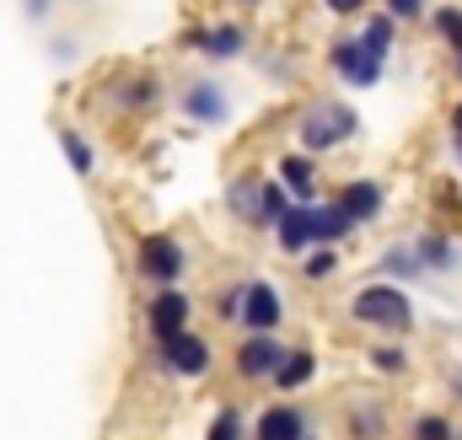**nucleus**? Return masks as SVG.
Returning a JSON list of instances; mask_svg holds the SVG:
<instances>
[{"instance_id": "6", "label": "nucleus", "mask_w": 462, "mask_h": 440, "mask_svg": "<svg viewBox=\"0 0 462 440\" xmlns=\"http://www.w3.org/2000/svg\"><path fill=\"white\" fill-rule=\"evenodd\" d=\"M189 312H194V301L183 296V290H162V296H151V307H145V328L156 344H167V338H178V333L189 328Z\"/></svg>"}, {"instance_id": "18", "label": "nucleus", "mask_w": 462, "mask_h": 440, "mask_svg": "<svg viewBox=\"0 0 462 440\" xmlns=\"http://www.w3.org/2000/svg\"><path fill=\"white\" fill-rule=\"evenodd\" d=\"M242 49H247V32H242V27H210V32H205V54H216V60H231V54H242Z\"/></svg>"}, {"instance_id": "5", "label": "nucleus", "mask_w": 462, "mask_h": 440, "mask_svg": "<svg viewBox=\"0 0 462 440\" xmlns=\"http://www.w3.org/2000/svg\"><path fill=\"white\" fill-rule=\"evenodd\" d=\"M285 344L274 338V333H253L242 349H236V371L247 376V381H274L280 376V365H285Z\"/></svg>"}, {"instance_id": "27", "label": "nucleus", "mask_w": 462, "mask_h": 440, "mask_svg": "<svg viewBox=\"0 0 462 440\" xmlns=\"http://www.w3.org/2000/svg\"><path fill=\"white\" fill-rule=\"evenodd\" d=\"M301 269H307V280H328V274H334V269H339V258H334V252H323V247H318V252H312V258H307V263H301Z\"/></svg>"}, {"instance_id": "24", "label": "nucleus", "mask_w": 462, "mask_h": 440, "mask_svg": "<svg viewBox=\"0 0 462 440\" xmlns=\"http://www.w3.org/2000/svg\"><path fill=\"white\" fill-rule=\"evenodd\" d=\"M414 440H457V430L441 414H425V419H414Z\"/></svg>"}, {"instance_id": "22", "label": "nucleus", "mask_w": 462, "mask_h": 440, "mask_svg": "<svg viewBox=\"0 0 462 440\" xmlns=\"http://www.w3.org/2000/svg\"><path fill=\"white\" fill-rule=\"evenodd\" d=\"M436 32H441V38L462 54V11H457V5H441V11H436Z\"/></svg>"}, {"instance_id": "10", "label": "nucleus", "mask_w": 462, "mask_h": 440, "mask_svg": "<svg viewBox=\"0 0 462 440\" xmlns=\"http://www.w3.org/2000/svg\"><path fill=\"white\" fill-rule=\"evenodd\" d=\"M258 440H307V419L296 408H263L258 414Z\"/></svg>"}, {"instance_id": "20", "label": "nucleus", "mask_w": 462, "mask_h": 440, "mask_svg": "<svg viewBox=\"0 0 462 440\" xmlns=\"http://www.w3.org/2000/svg\"><path fill=\"white\" fill-rule=\"evenodd\" d=\"M420 269H425L420 252H409V247H393V252H387V274H393V280H414Z\"/></svg>"}, {"instance_id": "33", "label": "nucleus", "mask_w": 462, "mask_h": 440, "mask_svg": "<svg viewBox=\"0 0 462 440\" xmlns=\"http://www.w3.org/2000/svg\"><path fill=\"white\" fill-rule=\"evenodd\" d=\"M457 76H462V54H457Z\"/></svg>"}, {"instance_id": "15", "label": "nucleus", "mask_w": 462, "mask_h": 440, "mask_svg": "<svg viewBox=\"0 0 462 440\" xmlns=\"http://www.w3.org/2000/svg\"><path fill=\"white\" fill-rule=\"evenodd\" d=\"M312 376H318V360H312L307 349H291V354H285V365H280V376H274V387H285V392H301Z\"/></svg>"}, {"instance_id": "32", "label": "nucleus", "mask_w": 462, "mask_h": 440, "mask_svg": "<svg viewBox=\"0 0 462 440\" xmlns=\"http://www.w3.org/2000/svg\"><path fill=\"white\" fill-rule=\"evenodd\" d=\"M452 134H457V140H462V103H457V108H452Z\"/></svg>"}, {"instance_id": "26", "label": "nucleus", "mask_w": 462, "mask_h": 440, "mask_svg": "<svg viewBox=\"0 0 462 440\" xmlns=\"http://www.w3.org/2000/svg\"><path fill=\"white\" fill-rule=\"evenodd\" d=\"M65 151H70V167H76V172H92V151H87V140H81V134H70V129H65Z\"/></svg>"}, {"instance_id": "13", "label": "nucleus", "mask_w": 462, "mask_h": 440, "mask_svg": "<svg viewBox=\"0 0 462 440\" xmlns=\"http://www.w3.org/2000/svg\"><path fill=\"white\" fill-rule=\"evenodd\" d=\"M339 205H345L355 220H376V215H382V188H376L371 178H360V183H345Z\"/></svg>"}, {"instance_id": "28", "label": "nucleus", "mask_w": 462, "mask_h": 440, "mask_svg": "<svg viewBox=\"0 0 462 440\" xmlns=\"http://www.w3.org/2000/svg\"><path fill=\"white\" fill-rule=\"evenodd\" d=\"M371 360H376V371H393V376H398V371H409V354H403V349H376Z\"/></svg>"}, {"instance_id": "12", "label": "nucleus", "mask_w": 462, "mask_h": 440, "mask_svg": "<svg viewBox=\"0 0 462 440\" xmlns=\"http://www.w3.org/2000/svg\"><path fill=\"white\" fill-rule=\"evenodd\" d=\"M349 225H355V215H349L345 205L334 199V205H312V242H339V236H349Z\"/></svg>"}, {"instance_id": "25", "label": "nucleus", "mask_w": 462, "mask_h": 440, "mask_svg": "<svg viewBox=\"0 0 462 440\" xmlns=\"http://www.w3.org/2000/svg\"><path fill=\"white\" fill-rule=\"evenodd\" d=\"M365 43H371L376 54H387V49H393V16H376V22L365 27Z\"/></svg>"}, {"instance_id": "21", "label": "nucleus", "mask_w": 462, "mask_h": 440, "mask_svg": "<svg viewBox=\"0 0 462 440\" xmlns=\"http://www.w3.org/2000/svg\"><path fill=\"white\" fill-rule=\"evenodd\" d=\"M291 210V194L285 183H263V225H280V215Z\"/></svg>"}, {"instance_id": "2", "label": "nucleus", "mask_w": 462, "mask_h": 440, "mask_svg": "<svg viewBox=\"0 0 462 440\" xmlns=\"http://www.w3.org/2000/svg\"><path fill=\"white\" fill-rule=\"evenodd\" d=\"M183 269H189V252H183V242H178V236H162V231L140 236V274H145V280L172 285Z\"/></svg>"}, {"instance_id": "17", "label": "nucleus", "mask_w": 462, "mask_h": 440, "mask_svg": "<svg viewBox=\"0 0 462 440\" xmlns=\"http://www.w3.org/2000/svg\"><path fill=\"white\" fill-rule=\"evenodd\" d=\"M231 210L242 220H258L263 225V183H253V178H242V183H231Z\"/></svg>"}, {"instance_id": "35", "label": "nucleus", "mask_w": 462, "mask_h": 440, "mask_svg": "<svg viewBox=\"0 0 462 440\" xmlns=\"http://www.w3.org/2000/svg\"><path fill=\"white\" fill-rule=\"evenodd\" d=\"M307 440H312V435H307Z\"/></svg>"}, {"instance_id": "29", "label": "nucleus", "mask_w": 462, "mask_h": 440, "mask_svg": "<svg viewBox=\"0 0 462 440\" xmlns=\"http://www.w3.org/2000/svg\"><path fill=\"white\" fill-rule=\"evenodd\" d=\"M242 296H247V290H221L216 312H221V317H242Z\"/></svg>"}, {"instance_id": "30", "label": "nucleus", "mask_w": 462, "mask_h": 440, "mask_svg": "<svg viewBox=\"0 0 462 440\" xmlns=\"http://www.w3.org/2000/svg\"><path fill=\"white\" fill-rule=\"evenodd\" d=\"M393 5V16H420V0H387Z\"/></svg>"}, {"instance_id": "31", "label": "nucleus", "mask_w": 462, "mask_h": 440, "mask_svg": "<svg viewBox=\"0 0 462 440\" xmlns=\"http://www.w3.org/2000/svg\"><path fill=\"white\" fill-rule=\"evenodd\" d=\"M360 5H365V0H328V11H339V16H355Z\"/></svg>"}, {"instance_id": "14", "label": "nucleus", "mask_w": 462, "mask_h": 440, "mask_svg": "<svg viewBox=\"0 0 462 440\" xmlns=\"http://www.w3.org/2000/svg\"><path fill=\"white\" fill-rule=\"evenodd\" d=\"M280 178H285V188H291L301 205H312V194H318V172H312L307 156H285V161H280Z\"/></svg>"}, {"instance_id": "8", "label": "nucleus", "mask_w": 462, "mask_h": 440, "mask_svg": "<svg viewBox=\"0 0 462 440\" xmlns=\"http://www.w3.org/2000/svg\"><path fill=\"white\" fill-rule=\"evenodd\" d=\"M280 317H285V307H280V290L274 285H247V296H242V323L253 333H274L280 328Z\"/></svg>"}, {"instance_id": "34", "label": "nucleus", "mask_w": 462, "mask_h": 440, "mask_svg": "<svg viewBox=\"0 0 462 440\" xmlns=\"http://www.w3.org/2000/svg\"><path fill=\"white\" fill-rule=\"evenodd\" d=\"M457 151H462V140H457Z\"/></svg>"}, {"instance_id": "7", "label": "nucleus", "mask_w": 462, "mask_h": 440, "mask_svg": "<svg viewBox=\"0 0 462 440\" xmlns=\"http://www.w3.org/2000/svg\"><path fill=\"white\" fill-rule=\"evenodd\" d=\"M162 360H167V371H178V376H205L210 371V344L199 338V333H178V338H167L162 344Z\"/></svg>"}, {"instance_id": "4", "label": "nucleus", "mask_w": 462, "mask_h": 440, "mask_svg": "<svg viewBox=\"0 0 462 440\" xmlns=\"http://www.w3.org/2000/svg\"><path fill=\"white\" fill-rule=\"evenodd\" d=\"M382 60L387 54H376L365 38H339L334 43V70L345 76L349 87H376L382 81Z\"/></svg>"}, {"instance_id": "9", "label": "nucleus", "mask_w": 462, "mask_h": 440, "mask_svg": "<svg viewBox=\"0 0 462 440\" xmlns=\"http://www.w3.org/2000/svg\"><path fill=\"white\" fill-rule=\"evenodd\" d=\"M183 113H189V124H221V118H226V92H221L216 81H189Z\"/></svg>"}, {"instance_id": "3", "label": "nucleus", "mask_w": 462, "mask_h": 440, "mask_svg": "<svg viewBox=\"0 0 462 440\" xmlns=\"http://www.w3.org/2000/svg\"><path fill=\"white\" fill-rule=\"evenodd\" d=\"M360 129V118L349 108H339V103H318V108L307 113V124H301V145L307 151H328V145H339V140H349Z\"/></svg>"}, {"instance_id": "11", "label": "nucleus", "mask_w": 462, "mask_h": 440, "mask_svg": "<svg viewBox=\"0 0 462 440\" xmlns=\"http://www.w3.org/2000/svg\"><path fill=\"white\" fill-rule=\"evenodd\" d=\"M274 231H280V247L285 252H307V242H312V205H291Z\"/></svg>"}, {"instance_id": "16", "label": "nucleus", "mask_w": 462, "mask_h": 440, "mask_svg": "<svg viewBox=\"0 0 462 440\" xmlns=\"http://www.w3.org/2000/svg\"><path fill=\"white\" fill-rule=\"evenodd\" d=\"M349 435L355 440H382L387 435V425H382V403H349Z\"/></svg>"}, {"instance_id": "19", "label": "nucleus", "mask_w": 462, "mask_h": 440, "mask_svg": "<svg viewBox=\"0 0 462 440\" xmlns=\"http://www.w3.org/2000/svg\"><path fill=\"white\" fill-rule=\"evenodd\" d=\"M420 258H425V269H457V247H452V236H441V231H430V236L420 242Z\"/></svg>"}, {"instance_id": "23", "label": "nucleus", "mask_w": 462, "mask_h": 440, "mask_svg": "<svg viewBox=\"0 0 462 440\" xmlns=\"http://www.w3.org/2000/svg\"><path fill=\"white\" fill-rule=\"evenodd\" d=\"M205 440H242V414H236V408H221V414L210 419V435Z\"/></svg>"}, {"instance_id": "1", "label": "nucleus", "mask_w": 462, "mask_h": 440, "mask_svg": "<svg viewBox=\"0 0 462 440\" xmlns=\"http://www.w3.org/2000/svg\"><path fill=\"white\" fill-rule=\"evenodd\" d=\"M349 312H355V323L387 328V333H403L414 323V307H409V296H403L398 285H365V290H355Z\"/></svg>"}]
</instances>
